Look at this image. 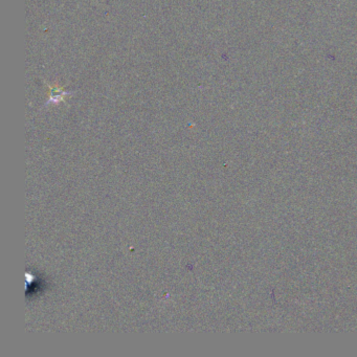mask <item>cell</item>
<instances>
[{"label": "cell", "mask_w": 357, "mask_h": 357, "mask_svg": "<svg viewBox=\"0 0 357 357\" xmlns=\"http://www.w3.org/2000/svg\"><path fill=\"white\" fill-rule=\"evenodd\" d=\"M67 94H66V92H62V91H60L59 89H58V88H56V89H54L53 90V92H52V101H55V102H59V101H61L65 96H66Z\"/></svg>", "instance_id": "obj_1"}]
</instances>
